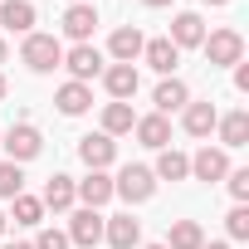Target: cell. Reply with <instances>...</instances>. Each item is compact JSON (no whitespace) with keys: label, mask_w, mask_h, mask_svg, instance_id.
<instances>
[{"label":"cell","mask_w":249,"mask_h":249,"mask_svg":"<svg viewBox=\"0 0 249 249\" xmlns=\"http://www.w3.org/2000/svg\"><path fill=\"white\" fill-rule=\"evenodd\" d=\"M20 59H25V69H30V73H54V69L64 64V44H59L54 35L30 30V35H25V44H20Z\"/></svg>","instance_id":"cell-1"},{"label":"cell","mask_w":249,"mask_h":249,"mask_svg":"<svg viewBox=\"0 0 249 249\" xmlns=\"http://www.w3.org/2000/svg\"><path fill=\"white\" fill-rule=\"evenodd\" d=\"M205 59H210V69H230V64H244V35L239 30H215V35H205Z\"/></svg>","instance_id":"cell-2"},{"label":"cell","mask_w":249,"mask_h":249,"mask_svg":"<svg viewBox=\"0 0 249 249\" xmlns=\"http://www.w3.org/2000/svg\"><path fill=\"white\" fill-rule=\"evenodd\" d=\"M112 196H122L127 205L152 200V196H157V176H152V166H122V176L112 181Z\"/></svg>","instance_id":"cell-3"},{"label":"cell","mask_w":249,"mask_h":249,"mask_svg":"<svg viewBox=\"0 0 249 249\" xmlns=\"http://www.w3.org/2000/svg\"><path fill=\"white\" fill-rule=\"evenodd\" d=\"M0 147H5V152H10V161L20 166V161H35V157H39L44 137H39V127H35V122H15V127L5 132V142H0Z\"/></svg>","instance_id":"cell-4"},{"label":"cell","mask_w":249,"mask_h":249,"mask_svg":"<svg viewBox=\"0 0 249 249\" xmlns=\"http://www.w3.org/2000/svg\"><path fill=\"white\" fill-rule=\"evenodd\" d=\"M191 176L196 181H225L230 176V157H225V147H200L196 157H191Z\"/></svg>","instance_id":"cell-5"},{"label":"cell","mask_w":249,"mask_h":249,"mask_svg":"<svg viewBox=\"0 0 249 249\" xmlns=\"http://www.w3.org/2000/svg\"><path fill=\"white\" fill-rule=\"evenodd\" d=\"M69 244H78V249H93V244H103V215L98 210H73V220H69Z\"/></svg>","instance_id":"cell-6"},{"label":"cell","mask_w":249,"mask_h":249,"mask_svg":"<svg viewBox=\"0 0 249 249\" xmlns=\"http://www.w3.org/2000/svg\"><path fill=\"white\" fill-rule=\"evenodd\" d=\"M176 49H200L205 44V20L196 15V10H181L176 20H171V35H166Z\"/></svg>","instance_id":"cell-7"},{"label":"cell","mask_w":249,"mask_h":249,"mask_svg":"<svg viewBox=\"0 0 249 249\" xmlns=\"http://www.w3.org/2000/svg\"><path fill=\"white\" fill-rule=\"evenodd\" d=\"M64 69L73 73V83H88V78L103 73V54H98L93 44H73V49L64 54Z\"/></svg>","instance_id":"cell-8"},{"label":"cell","mask_w":249,"mask_h":249,"mask_svg":"<svg viewBox=\"0 0 249 249\" xmlns=\"http://www.w3.org/2000/svg\"><path fill=\"white\" fill-rule=\"evenodd\" d=\"M103 88L112 93V103H132V93L142 88V78H137L132 64H112V69H103Z\"/></svg>","instance_id":"cell-9"},{"label":"cell","mask_w":249,"mask_h":249,"mask_svg":"<svg viewBox=\"0 0 249 249\" xmlns=\"http://www.w3.org/2000/svg\"><path fill=\"white\" fill-rule=\"evenodd\" d=\"M103 239H107L112 249H137V244H142V220L112 215V220H103Z\"/></svg>","instance_id":"cell-10"},{"label":"cell","mask_w":249,"mask_h":249,"mask_svg":"<svg viewBox=\"0 0 249 249\" xmlns=\"http://www.w3.org/2000/svg\"><path fill=\"white\" fill-rule=\"evenodd\" d=\"M78 157L88 161V171H103V166H112V157H117V142H112L107 132H88V137L78 142Z\"/></svg>","instance_id":"cell-11"},{"label":"cell","mask_w":249,"mask_h":249,"mask_svg":"<svg viewBox=\"0 0 249 249\" xmlns=\"http://www.w3.org/2000/svg\"><path fill=\"white\" fill-rule=\"evenodd\" d=\"M73 196H78L88 210H98V205L112 200V176H107V171H88L83 181H73Z\"/></svg>","instance_id":"cell-12"},{"label":"cell","mask_w":249,"mask_h":249,"mask_svg":"<svg viewBox=\"0 0 249 249\" xmlns=\"http://www.w3.org/2000/svg\"><path fill=\"white\" fill-rule=\"evenodd\" d=\"M93 30H98V10H93V5H69V10H64V35H69L73 44H88Z\"/></svg>","instance_id":"cell-13"},{"label":"cell","mask_w":249,"mask_h":249,"mask_svg":"<svg viewBox=\"0 0 249 249\" xmlns=\"http://www.w3.org/2000/svg\"><path fill=\"white\" fill-rule=\"evenodd\" d=\"M142 59L161 73V78H176V64H181V49L171 44V39H147L142 44Z\"/></svg>","instance_id":"cell-14"},{"label":"cell","mask_w":249,"mask_h":249,"mask_svg":"<svg viewBox=\"0 0 249 249\" xmlns=\"http://www.w3.org/2000/svg\"><path fill=\"white\" fill-rule=\"evenodd\" d=\"M137 142L142 147H152V152H161V147H171V122L161 117V112H147V117H137Z\"/></svg>","instance_id":"cell-15"},{"label":"cell","mask_w":249,"mask_h":249,"mask_svg":"<svg viewBox=\"0 0 249 249\" xmlns=\"http://www.w3.org/2000/svg\"><path fill=\"white\" fill-rule=\"evenodd\" d=\"M54 103H59V112H64V117H83V112L93 107V88H88V83H73V78H69V83H64L59 93H54Z\"/></svg>","instance_id":"cell-16"},{"label":"cell","mask_w":249,"mask_h":249,"mask_svg":"<svg viewBox=\"0 0 249 249\" xmlns=\"http://www.w3.org/2000/svg\"><path fill=\"white\" fill-rule=\"evenodd\" d=\"M142 44H147V39H142V30H137V25H122V30H112L107 54H112L117 64H132V59L142 54Z\"/></svg>","instance_id":"cell-17"},{"label":"cell","mask_w":249,"mask_h":249,"mask_svg":"<svg viewBox=\"0 0 249 249\" xmlns=\"http://www.w3.org/2000/svg\"><path fill=\"white\" fill-rule=\"evenodd\" d=\"M215 122H220V112H215V103H210V98H205V103H186L181 127H186L191 137H210V132H215Z\"/></svg>","instance_id":"cell-18"},{"label":"cell","mask_w":249,"mask_h":249,"mask_svg":"<svg viewBox=\"0 0 249 249\" xmlns=\"http://www.w3.org/2000/svg\"><path fill=\"white\" fill-rule=\"evenodd\" d=\"M152 103H157V112L166 117V112H176V107H186V103H191V88H186L181 78H161V83H157V93H152Z\"/></svg>","instance_id":"cell-19"},{"label":"cell","mask_w":249,"mask_h":249,"mask_svg":"<svg viewBox=\"0 0 249 249\" xmlns=\"http://www.w3.org/2000/svg\"><path fill=\"white\" fill-rule=\"evenodd\" d=\"M152 176H157V181H186V176H191V157H186V152H176V147H161V157H157Z\"/></svg>","instance_id":"cell-20"},{"label":"cell","mask_w":249,"mask_h":249,"mask_svg":"<svg viewBox=\"0 0 249 249\" xmlns=\"http://www.w3.org/2000/svg\"><path fill=\"white\" fill-rule=\"evenodd\" d=\"M35 5H30V0H5V5H0V25H5V30H15V35H30L35 30Z\"/></svg>","instance_id":"cell-21"},{"label":"cell","mask_w":249,"mask_h":249,"mask_svg":"<svg viewBox=\"0 0 249 249\" xmlns=\"http://www.w3.org/2000/svg\"><path fill=\"white\" fill-rule=\"evenodd\" d=\"M39 200H44V210H69V205L78 200V196H73V176H64V171H54Z\"/></svg>","instance_id":"cell-22"},{"label":"cell","mask_w":249,"mask_h":249,"mask_svg":"<svg viewBox=\"0 0 249 249\" xmlns=\"http://www.w3.org/2000/svg\"><path fill=\"white\" fill-rule=\"evenodd\" d=\"M220 127V147L225 152H234V147H244L249 142V112H230V117H220L215 122Z\"/></svg>","instance_id":"cell-23"},{"label":"cell","mask_w":249,"mask_h":249,"mask_svg":"<svg viewBox=\"0 0 249 249\" xmlns=\"http://www.w3.org/2000/svg\"><path fill=\"white\" fill-rule=\"evenodd\" d=\"M132 127H137L132 103H107V107H103V132H107V137H122V132H132Z\"/></svg>","instance_id":"cell-24"},{"label":"cell","mask_w":249,"mask_h":249,"mask_svg":"<svg viewBox=\"0 0 249 249\" xmlns=\"http://www.w3.org/2000/svg\"><path fill=\"white\" fill-rule=\"evenodd\" d=\"M200 244H205V230L196 220H176L166 234V249H200Z\"/></svg>","instance_id":"cell-25"},{"label":"cell","mask_w":249,"mask_h":249,"mask_svg":"<svg viewBox=\"0 0 249 249\" xmlns=\"http://www.w3.org/2000/svg\"><path fill=\"white\" fill-rule=\"evenodd\" d=\"M39 220H44V200L20 191V196H15V225H39Z\"/></svg>","instance_id":"cell-26"},{"label":"cell","mask_w":249,"mask_h":249,"mask_svg":"<svg viewBox=\"0 0 249 249\" xmlns=\"http://www.w3.org/2000/svg\"><path fill=\"white\" fill-rule=\"evenodd\" d=\"M25 191V171L15 161H0V200H15Z\"/></svg>","instance_id":"cell-27"},{"label":"cell","mask_w":249,"mask_h":249,"mask_svg":"<svg viewBox=\"0 0 249 249\" xmlns=\"http://www.w3.org/2000/svg\"><path fill=\"white\" fill-rule=\"evenodd\" d=\"M225 230H230V239H249V210L234 205V210L225 215Z\"/></svg>","instance_id":"cell-28"},{"label":"cell","mask_w":249,"mask_h":249,"mask_svg":"<svg viewBox=\"0 0 249 249\" xmlns=\"http://www.w3.org/2000/svg\"><path fill=\"white\" fill-rule=\"evenodd\" d=\"M225 181H230V196H234V200L244 205V200H249V171H230Z\"/></svg>","instance_id":"cell-29"},{"label":"cell","mask_w":249,"mask_h":249,"mask_svg":"<svg viewBox=\"0 0 249 249\" xmlns=\"http://www.w3.org/2000/svg\"><path fill=\"white\" fill-rule=\"evenodd\" d=\"M35 249H69V234H64V230H39Z\"/></svg>","instance_id":"cell-30"},{"label":"cell","mask_w":249,"mask_h":249,"mask_svg":"<svg viewBox=\"0 0 249 249\" xmlns=\"http://www.w3.org/2000/svg\"><path fill=\"white\" fill-rule=\"evenodd\" d=\"M234 88L249 93V64H234Z\"/></svg>","instance_id":"cell-31"},{"label":"cell","mask_w":249,"mask_h":249,"mask_svg":"<svg viewBox=\"0 0 249 249\" xmlns=\"http://www.w3.org/2000/svg\"><path fill=\"white\" fill-rule=\"evenodd\" d=\"M142 5H152V10H161V5H171V0H142Z\"/></svg>","instance_id":"cell-32"},{"label":"cell","mask_w":249,"mask_h":249,"mask_svg":"<svg viewBox=\"0 0 249 249\" xmlns=\"http://www.w3.org/2000/svg\"><path fill=\"white\" fill-rule=\"evenodd\" d=\"M200 249H230V244H225V239H215V244H200Z\"/></svg>","instance_id":"cell-33"},{"label":"cell","mask_w":249,"mask_h":249,"mask_svg":"<svg viewBox=\"0 0 249 249\" xmlns=\"http://www.w3.org/2000/svg\"><path fill=\"white\" fill-rule=\"evenodd\" d=\"M0 64H5V35H0Z\"/></svg>","instance_id":"cell-34"},{"label":"cell","mask_w":249,"mask_h":249,"mask_svg":"<svg viewBox=\"0 0 249 249\" xmlns=\"http://www.w3.org/2000/svg\"><path fill=\"white\" fill-rule=\"evenodd\" d=\"M5 249H35V244H5Z\"/></svg>","instance_id":"cell-35"},{"label":"cell","mask_w":249,"mask_h":249,"mask_svg":"<svg viewBox=\"0 0 249 249\" xmlns=\"http://www.w3.org/2000/svg\"><path fill=\"white\" fill-rule=\"evenodd\" d=\"M205 5H230V0H205Z\"/></svg>","instance_id":"cell-36"},{"label":"cell","mask_w":249,"mask_h":249,"mask_svg":"<svg viewBox=\"0 0 249 249\" xmlns=\"http://www.w3.org/2000/svg\"><path fill=\"white\" fill-rule=\"evenodd\" d=\"M0 98H5V73H0Z\"/></svg>","instance_id":"cell-37"},{"label":"cell","mask_w":249,"mask_h":249,"mask_svg":"<svg viewBox=\"0 0 249 249\" xmlns=\"http://www.w3.org/2000/svg\"><path fill=\"white\" fill-rule=\"evenodd\" d=\"M0 234H5V215H0Z\"/></svg>","instance_id":"cell-38"},{"label":"cell","mask_w":249,"mask_h":249,"mask_svg":"<svg viewBox=\"0 0 249 249\" xmlns=\"http://www.w3.org/2000/svg\"><path fill=\"white\" fill-rule=\"evenodd\" d=\"M73 5H93V0H73Z\"/></svg>","instance_id":"cell-39"},{"label":"cell","mask_w":249,"mask_h":249,"mask_svg":"<svg viewBox=\"0 0 249 249\" xmlns=\"http://www.w3.org/2000/svg\"><path fill=\"white\" fill-rule=\"evenodd\" d=\"M147 249H166V244H147Z\"/></svg>","instance_id":"cell-40"}]
</instances>
